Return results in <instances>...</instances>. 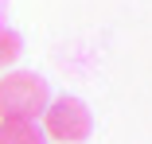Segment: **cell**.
<instances>
[{
  "label": "cell",
  "instance_id": "cell-1",
  "mask_svg": "<svg viewBox=\"0 0 152 144\" xmlns=\"http://www.w3.org/2000/svg\"><path fill=\"white\" fill-rule=\"evenodd\" d=\"M51 101V86L35 70H8L0 78V121H39Z\"/></svg>",
  "mask_w": 152,
  "mask_h": 144
},
{
  "label": "cell",
  "instance_id": "cell-2",
  "mask_svg": "<svg viewBox=\"0 0 152 144\" xmlns=\"http://www.w3.org/2000/svg\"><path fill=\"white\" fill-rule=\"evenodd\" d=\"M39 132H43V140H55V144H78L94 132V117H90L82 97L63 94V97L47 101L43 117H39Z\"/></svg>",
  "mask_w": 152,
  "mask_h": 144
},
{
  "label": "cell",
  "instance_id": "cell-3",
  "mask_svg": "<svg viewBox=\"0 0 152 144\" xmlns=\"http://www.w3.org/2000/svg\"><path fill=\"white\" fill-rule=\"evenodd\" d=\"M0 144H47L39 121H0Z\"/></svg>",
  "mask_w": 152,
  "mask_h": 144
},
{
  "label": "cell",
  "instance_id": "cell-4",
  "mask_svg": "<svg viewBox=\"0 0 152 144\" xmlns=\"http://www.w3.org/2000/svg\"><path fill=\"white\" fill-rule=\"evenodd\" d=\"M20 55H23V39L16 31H0V74H4L8 66H16Z\"/></svg>",
  "mask_w": 152,
  "mask_h": 144
}]
</instances>
